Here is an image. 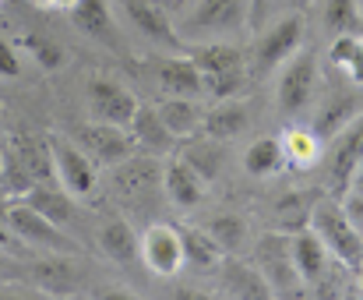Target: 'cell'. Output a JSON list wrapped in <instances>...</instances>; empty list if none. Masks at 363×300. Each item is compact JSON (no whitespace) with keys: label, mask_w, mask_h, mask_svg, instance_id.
<instances>
[{"label":"cell","mask_w":363,"mask_h":300,"mask_svg":"<svg viewBox=\"0 0 363 300\" xmlns=\"http://www.w3.org/2000/svg\"><path fill=\"white\" fill-rule=\"evenodd\" d=\"M318 198H321V194H314V191H293V194L279 198V205H275L279 226H282L286 233L307 230V226H311V212H314Z\"/></svg>","instance_id":"4316f807"},{"label":"cell","mask_w":363,"mask_h":300,"mask_svg":"<svg viewBox=\"0 0 363 300\" xmlns=\"http://www.w3.org/2000/svg\"><path fill=\"white\" fill-rule=\"evenodd\" d=\"M311 230L325 240V248L332 251V258L350 272L360 276L363 272V233L346 212V201L335 194H321L314 212H311Z\"/></svg>","instance_id":"6da1fadb"},{"label":"cell","mask_w":363,"mask_h":300,"mask_svg":"<svg viewBox=\"0 0 363 300\" xmlns=\"http://www.w3.org/2000/svg\"><path fill=\"white\" fill-rule=\"evenodd\" d=\"M360 14H363V0H360Z\"/></svg>","instance_id":"b9f144b4"},{"label":"cell","mask_w":363,"mask_h":300,"mask_svg":"<svg viewBox=\"0 0 363 300\" xmlns=\"http://www.w3.org/2000/svg\"><path fill=\"white\" fill-rule=\"evenodd\" d=\"M247 124H250L247 106H243L240 99L230 96V99H219L216 106L205 110L201 131H205L208 138H216V142H233V138H240L243 131H247Z\"/></svg>","instance_id":"ffe728a7"},{"label":"cell","mask_w":363,"mask_h":300,"mask_svg":"<svg viewBox=\"0 0 363 300\" xmlns=\"http://www.w3.org/2000/svg\"><path fill=\"white\" fill-rule=\"evenodd\" d=\"M162 191L177 209H194L208 194V180L184 155H173V159L162 162Z\"/></svg>","instance_id":"5bb4252c"},{"label":"cell","mask_w":363,"mask_h":300,"mask_svg":"<svg viewBox=\"0 0 363 300\" xmlns=\"http://www.w3.org/2000/svg\"><path fill=\"white\" fill-rule=\"evenodd\" d=\"M201 82H205V96L212 99H230L237 96V89L247 78V53L233 43H201L191 50Z\"/></svg>","instance_id":"7a4b0ae2"},{"label":"cell","mask_w":363,"mask_h":300,"mask_svg":"<svg viewBox=\"0 0 363 300\" xmlns=\"http://www.w3.org/2000/svg\"><path fill=\"white\" fill-rule=\"evenodd\" d=\"M254 269L261 272V279L268 283L272 294H293L296 287H303L296 276V265H293V233H286V230L264 233L254 244Z\"/></svg>","instance_id":"8992f818"},{"label":"cell","mask_w":363,"mask_h":300,"mask_svg":"<svg viewBox=\"0 0 363 300\" xmlns=\"http://www.w3.org/2000/svg\"><path fill=\"white\" fill-rule=\"evenodd\" d=\"M363 159V110L332 138V149H328V191L339 198L350 191L353 184V173Z\"/></svg>","instance_id":"30bf717a"},{"label":"cell","mask_w":363,"mask_h":300,"mask_svg":"<svg viewBox=\"0 0 363 300\" xmlns=\"http://www.w3.org/2000/svg\"><path fill=\"white\" fill-rule=\"evenodd\" d=\"M293 265H296L300 283L311 287V290L332 272V251L325 248V240L311 226L293 233Z\"/></svg>","instance_id":"2e32d148"},{"label":"cell","mask_w":363,"mask_h":300,"mask_svg":"<svg viewBox=\"0 0 363 300\" xmlns=\"http://www.w3.org/2000/svg\"><path fill=\"white\" fill-rule=\"evenodd\" d=\"M74 4H78V0H57V7H64V11H71Z\"/></svg>","instance_id":"ab89813d"},{"label":"cell","mask_w":363,"mask_h":300,"mask_svg":"<svg viewBox=\"0 0 363 300\" xmlns=\"http://www.w3.org/2000/svg\"><path fill=\"white\" fill-rule=\"evenodd\" d=\"M350 191L363 194V159H360V166H357V173H353V184H350Z\"/></svg>","instance_id":"f35d334b"},{"label":"cell","mask_w":363,"mask_h":300,"mask_svg":"<svg viewBox=\"0 0 363 300\" xmlns=\"http://www.w3.org/2000/svg\"><path fill=\"white\" fill-rule=\"evenodd\" d=\"M223 290L230 297H272L261 272L250 265H240V262H223Z\"/></svg>","instance_id":"83f0119b"},{"label":"cell","mask_w":363,"mask_h":300,"mask_svg":"<svg viewBox=\"0 0 363 300\" xmlns=\"http://www.w3.org/2000/svg\"><path fill=\"white\" fill-rule=\"evenodd\" d=\"M360 276H363V272H360Z\"/></svg>","instance_id":"7bdbcfd3"},{"label":"cell","mask_w":363,"mask_h":300,"mask_svg":"<svg viewBox=\"0 0 363 300\" xmlns=\"http://www.w3.org/2000/svg\"><path fill=\"white\" fill-rule=\"evenodd\" d=\"M155 82L166 96H191V99H201L205 96V82H201V71L194 64V57H166L155 64Z\"/></svg>","instance_id":"e0dca14e"},{"label":"cell","mask_w":363,"mask_h":300,"mask_svg":"<svg viewBox=\"0 0 363 300\" xmlns=\"http://www.w3.org/2000/svg\"><path fill=\"white\" fill-rule=\"evenodd\" d=\"M99 248L110 262H117L123 269L141 262V233H134L127 219H106L99 226Z\"/></svg>","instance_id":"d6986e66"},{"label":"cell","mask_w":363,"mask_h":300,"mask_svg":"<svg viewBox=\"0 0 363 300\" xmlns=\"http://www.w3.org/2000/svg\"><path fill=\"white\" fill-rule=\"evenodd\" d=\"M50 152H53V170L60 187L71 191L74 198H89L99 184V162L74 138H50Z\"/></svg>","instance_id":"ba28073f"},{"label":"cell","mask_w":363,"mask_h":300,"mask_svg":"<svg viewBox=\"0 0 363 300\" xmlns=\"http://www.w3.org/2000/svg\"><path fill=\"white\" fill-rule=\"evenodd\" d=\"M250 21V0H194V7L177 21L180 39L233 35Z\"/></svg>","instance_id":"3957f363"},{"label":"cell","mask_w":363,"mask_h":300,"mask_svg":"<svg viewBox=\"0 0 363 300\" xmlns=\"http://www.w3.org/2000/svg\"><path fill=\"white\" fill-rule=\"evenodd\" d=\"M314 89H318V53L314 50H296L282 67H279V82H275V99H279V110L296 117L311 106L314 99Z\"/></svg>","instance_id":"5b68a950"},{"label":"cell","mask_w":363,"mask_h":300,"mask_svg":"<svg viewBox=\"0 0 363 300\" xmlns=\"http://www.w3.org/2000/svg\"><path fill=\"white\" fill-rule=\"evenodd\" d=\"M205 180H212L216 177V170H219V162H223V155H219V142L216 138H208V142H201V145H191L187 152H180Z\"/></svg>","instance_id":"836d02e7"},{"label":"cell","mask_w":363,"mask_h":300,"mask_svg":"<svg viewBox=\"0 0 363 300\" xmlns=\"http://www.w3.org/2000/svg\"><path fill=\"white\" fill-rule=\"evenodd\" d=\"M282 145H286V159H289V166L307 170V166H314V162L321 159V145H325V142L318 138V131L293 128V131H286Z\"/></svg>","instance_id":"f546056e"},{"label":"cell","mask_w":363,"mask_h":300,"mask_svg":"<svg viewBox=\"0 0 363 300\" xmlns=\"http://www.w3.org/2000/svg\"><path fill=\"white\" fill-rule=\"evenodd\" d=\"M328 64L346 71L350 82L363 85V39H357L353 32L350 35H335V43L328 50Z\"/></svg>","instance_id":"f1b7e54d"},{"label":"cell","mask_w":363,"mask_h":300,"mask_svg":"<svg viewBox=\"0 0 363 300\" xmlns=\"http://www.w3.org/2000/svg\"><path fill=\"white\" fill-rule=\"evenodd\" d=\"M18 74H21V57H18V50L0 35V78L11 82V78H18Z\"/></svg>","instance_id":"d590c367"},{"label":"cell","mask_w":363,"mask_h":300,"mask_svg":"<svg viewBox=\"0 0 363 300\" xmlns=\"http://www.w3.org/2000/svg\"><path fill=\"white\" fill-rule=\"evenodd\" d=\"M282 166H289L282 138H257L243 152V170L250 177H275Z\"/></svg>","instance_id":"484cf974"},{"label":"cell","mask_w":363,"mask_h":300,"mask_svg":"<svg viewBox=\"0 0 363 300\" xmlns=\"http://www.w3.org/2000/svg\"><path fill=\"white\" fill-rule=\"evenodd\" d=\"M82 149L89 152L99 166H117L123 159H130L138 142L130 135V128L121 124H106V121H89V124H78L74 135H71Z\"/></svg>","instance_id":"9c48e42d"},{"label":"cell","mask_w":363,"mask_h":300,"mask_svg":"<svg viewBox=\"0 0 363 300\" xmlns=\"http://www.w3.org/2000/svg\"><path fill=\"white\" fill-rule=\"evenodd\" d=\"M4 219L14 230L18 240H28V244H39V248H50V251H74V244L64 233V226L53 223V219H46L43 212H35L28 201L25 205H11L4 212Z\"/></svg>","instance_id":"4fadbf2b"},{"label":"cell","mask_w":363,"mask_h":300,"mask_svg":"<svg viewBox=\"0 0 363 300\" xmlns=\"http://www.w3.org/2000/svg\"><path fill=\"white\" fill-rule=\"evenodd\" d=\"M141 265L159 279H173L177 272H184L187 258H184L180 226H169V223L145 226V233H141Z\"/></svg>","instance_id":"52a82bcc"},{"label":"cell","mask_w":363,"mask_h":300,"mask_svg":"<svg viewBox=\"0 0 363 300\" xmlns=\"http://www.w3.org/2000/svg\"><path fill=\"white\" fill-rule=\"evenodd\" d=\"M162 187V162L155 155H130L113 166V194L127 205H141Z\"/></svg>","instance_id":"8fae6325"},{"label":"cell","mask_w":363,"mask_h":300,"mask_svg":"<svg viewBox=\"0 0 363 300\" xmlns=\"http://www.w3.org/2000/svg\"><path fill=\"white\" fill-rule=\"evenodd\" d=\"M21 43H25V50L32 53L35 67H43V71H60V67L67 64L64 46H60V43H53L50 35H43V32H28Z\"/></svg>","instance_id":"d6a6232c"},{"label":"cell","mask_w":363,"mask_h":300,"mask_svg":"<svg viewBox=\"0 0 363 300\" xmlns=\"http://www.w3.org/2000/svg\"><path fill=\"white\" fill-rule=\"evenodd\" d=\"M25 201H28L35 212H43L46 219L60 223V226H67V223L74 219V194H71V191H64V187H60V180L28 187V191H25Z\"/></svg>","instance_id":"7402d4cb"},{"label":"cell","mask_w":363,"mask_h":300,"mask_svg":"<svg viewBox=\"0 0 363 300\" xmlns=\"http://www.w3.org/2000/svg\"><path fill=\"white\" fill-rule=\"evenodd\" d=\"M155 110H159V117H162V124H166V131L173 138H191L205 124V110L191 96H166Z\"/></svg>","instance_id":"44dd1931"},{"label":"cell","mask_w":363,"mask_h":300,"mask_svg":"<svg viewBox=\"0 0 363 300\" xmlns=\"http://www.w3.org/2000/svg\"><path fill=\"white\" fill-rule=\"evenodd\" d=\"M300 46H303V14H282L250 46V67H254V74L264 78V74L279 71Z\"/></svg>","instance_id":"277c9868"},{"label":"cell","mask_w":363,"mask_h":300,"mask_svg":"<svg viewBox=\"0 0 363 300\" xmlns=\"http://www.w3.org/2000/svg\"><path fill=\"white\" fill-rule=\"evenodd\" d=\"M121 7H123V14H127V21L141 35H148L152 43H159V46H177L180 43L177 21L166 14V7L159 0H121Z\"/></svg>","instance_id":"9a60e30c"},{"label":"cell","mask_w":363,"mask_h":300,"mask_svg":"<svg viewBox=\"0 0 363 300\" xmlns=\"http://www.w3.org/2000/svg\"><path fill=\"white\" fill-rule=\"evenodd\" d=\"M71 21L78 32H85L89 39L103 43V46H117V18H113V7L106 0H78L71 11Z\"/></svg>","instance_id":"ac0fdd59"},{"label":"cell","mask_w":363,"mask_h":300,"mask_svg":"<svg viewBox=\"0 0 363 300\" xmlns=\"http://www.w3.org/2000/svg\"><path fill=\"white\" fill-rule=\"evenodd\" d=\"M346 212H350V219L357 223V230L363 233V194H357V191L346 194Z\"/></svg>","instance_id":"8d00e7d4"},{"label":"cell","mask_w":363,"mask_h":300,"mask_svg":"<svg viewBox=\"0 0 363 300\" xmlns=\"http://www.w3.org/2000/svg\"><path fill=\"white\" fill-rule=\"evenodd\" d=\"M39 283L53 294H64V290L74 287V272H71L67 262H43L39 265Z\"/></svg>","instance_id":"e575fe53"},{"label":"cell","mask_w":363,"mask_h":300,"mask_svg":"<svg viewBox=\"0 0 363 300\" xmlns=\"http://www.w3.org/2000/svg\"><path fill=\"white\" fill-rule=\"evenodd\" d=\"M180 237H184L187 269H194V272H216V269H223V262L230 258V255L208 237L205 226H201V230H180Z\"/></svg>","instance_id":"cb8c5ba5"},{"label":"cell","mask_w":363,"mask_h":300,"mask_svg":"<svg viewBox=\"0 0 363 300\" xmlns=\"http://www.w3.org/2000/svg\"><path fill=\"white\" fill-rule=\"evenodd\" d=\"M130 135H134L138 149H145V152H166L177 142V138L166 131V124H162V117H159L155 106H138V113H134V121H130Z\"/></svg>","instance_id":"d4e9b609"},{"label":"cell","mask_w":363,"mask_h":300,"mask_svg":"<svg viewBox=\"0 0 363 300\" xmlns=\"http://www.w3.org/2000/svg\"><path fill=\"white\" fill-rule=\"evenodd\" d=\"M268 4H272V0H250V25H257V21L264 18Z\"/></svg>","instance_id":"74e56055"},{"label":"cell","mask_w":363,"mask_h":300,"mask_svg":"<svg viewBox=\"0 0 363 300\" xmlns=\"http://www.w3.org/2000/svg\"><path fill=\"white\" fill-rule=\"evenodd\" d=\"M35 7H57V0H32Z\"/></svg>","instance_id":"60d3db41"},{"label":"cell","mask_w":363,"mask_h":300,"mask_svg":"<svg viewBox=\"0 0 363 300\" xmlns=\"http://www.w3.org/2000/svg\"><path fill=\"white\" fill-rule=\"evenodd\" d=\"M360 113V103H357V96L353 92H335V96H328L325 99V106L318 110V117H314V131H318V138L321 142H332L353 117Z\"/></svg>","instance_id":"603a6c76"},{"label":"cell","mask_w":363,"mask_h":300,"mask_svg":"<svg viewBox=\"0 0 363 300\" xmlns=\"http://www.w3.org/2000/svg\"><path fill=\"white\" fill-rule=\"evenodd\" d=\"M85 96H89L92 121H106V124H121V128H130V121H134V113L141 106L127 85H121L117 78H103V74L89 78Z\"/></svg>","instance_id":"7c38bea8"},{"label":"cell","mask_w":363,"mask_h":300,"mask_svg":"<svg viewBox=\"0 0 363 300\" xmlns=\"http://www.w3.org/2000/svg\"><path fill=\"white\" fill-rule=\"evenodd\" d=\"M205 230H208V237L226 251V255H240L243 244H247V223H243L240 216H216V219H208L205 223Z\"/></svg>","instance_id":"4dcf8cb0"},{"label":"cell","mask_w":363,"mask_h":300,"mask_svg":"<svg viewBox=\"0 0 363 300\" xmlns=\"http://www.w3.org/2000/svg\"><path fill=\"white\" fill-rule=\"evenodd\" d=\"M360 0H328L325 4V28L332 35H350L360 28Z\"/></svg>","instance_id":"1f68e13d"}]
</instances>
